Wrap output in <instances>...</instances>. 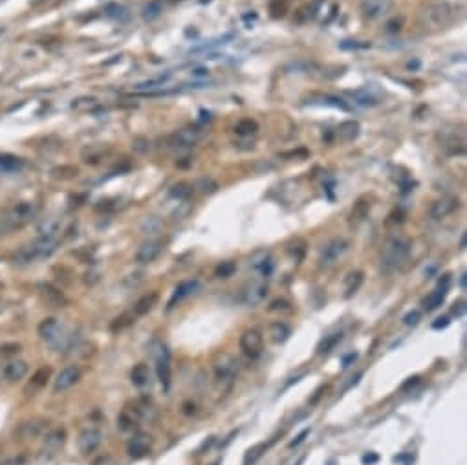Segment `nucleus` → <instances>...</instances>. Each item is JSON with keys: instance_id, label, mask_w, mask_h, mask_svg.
Wrapping results in <instances>:
<instances>
[{"instance_id": "473e14b6", "label": "nucleus", "mask_w": 467, "mask_h": 465, "mask_svg": "<svg viewBox=\"0 0 467 465\" xmlns=\"http://www.w3.org/2000/svg\"><path fill=\"white\" fill-rule=\"evenodd\" d=\"M270 335L275 343H286V341L289 339V335H291V330H289L288 324L279 321V322H273L270 326Z\"/></svg>"}, {"instance_id": "9d476101", "label": "nucleus", "mask_w": 467, "mask_h": 465, "mask_svg": "<svg viewBox=\"0 0 467 465\" xmlns=\"http://www.w3.org/2000/svg\"><path fill=\"white\" fill-rule=\"evenodd\" d=\"M37 293H39L40 301L50 308H63L66 304V297H64L63 289L55 288L50 282H40L37 286Z\"/></svg>"}, {"instance_id": "bf43d9fd", "label": "nucleus", "mask_w": 467, "mask_h": 465, "mask_svg": "<svg viewBox=\"0 0 467 465\" xmlns=\"http://www.w3.org/2000/svg\"><path fill=\"white\" fill-rule=\"evenodd\" d=\"M356 359V354H350V355H347L345 359H343V366H348L350 365V361H354Z\"/></svg>"}, {"instance_id": "4be33fe9", "label": "nucleus", "mask_w": 467, "mask_h": 465, "mask_svg": "<svg viewBox=\"0 0 467 465\" xmlns=\"http://www.w3.org/2000/svg\"><path fill=\"white\" fill-rule=\"evenodd\" d=\"M266 297H268V286L266 284H251L244 291V302L247 306H259Z\"/></svg>"}, {"instance_id": "5fc2aeb1", "label": "nucleus", "mask_w": 467, "mask_h": 465, "mask_svg": "<svg viewBox=\"0 0 467 465\" xmlns=\"http://www.w3.org/2000/svg\"><path fill=\"white\" fill-rule=\"evenodd\" d=\"M26 461V458L24 456H15V458H11V460H8V461H4V463H0V465H22Z\"/></svg>"}, {"instance_id": "3c124183", "label": "nucleus", "mask_w": 467, "mask_h": 465, "mask_svg": "<svg viewBox=\"0 0 467 465\" xmlns=\"http://www.w3.org/2000/svg\"><path fill=\"white\" fill-rule=\"evenodd\" d=\"M159 227V222H156V218H147L143 224V229L147 231L149 229V233H152V231H156Z\"/></svg>"}, {"instance_id": "c03bdc74", "label": "nucleus", "mask_w": 467, "mask_h": 465, "mask_svg": "<svg viewBox=\"0 0 467 465\" xmlns=\"http://www.w3.org/2000/svg\"><path fill=\"white\" fill-rule=\"evenodd\" d=\"M271 312H291V304L286 299H277L270 304Z\"/></svg>"}, {"instance_id": "ddd939ff", "label": "nucleus", "mask_w": 467, "mask_h": 465, "mask_svg": "<svg viewBox=\"0 0 467 465\" xmlns=\"http://www.w3.org/2000/svg\"><path fill=\"white\" fill-rule=\"evenodd\" d=\"M79 379H81V370H79L77 366L75 365L64 366V368L57 374V377L53 379V390H55V392H64V390L72 389Z\"/></svg>"}, {"instance_id": "a211bd4d", "label": "nucleus", "mask_w": 467, "mask_h": 465, "mask_svg": "<svg viewBox=\"0 0 467 465\" xmlns=\"http://www.w3.org/2000/svg\"><path fill=\"white\" fill-rule=\"evenodd\" d=\"M126 451L132 458H143L149 454L150 451V438L147 434H136L132 440L129 441Z\"/></svg>"}, {"instance_id": "412c9836", "label": "nucleus", "mask_w": 467, "mask_h": 465, "mask_svg": "<svg viewBox=\"0 0 467 465\" xmlns=\"http://www.w3.org/2000/svg\"><path fill=\"white\" fill-rule=\"evenodd\" d=\"M26 374H28V363L22 359L10 361V363L4 366V377L8 379V381H11V383L24 379Z\"/></svg>"}, {"instance_id": "09e8293b", "label": "nucleus", "mask_w": 467, "mask_h": 465, "mask_svg": "<svg viewBox=\"0 0 467 465\" xmlns=\"http://www.w3.org/2000/svg\"><path fill=\"white\" fill-rule=\"evenodd\" d=\"M341 48H345V50L370 48V43H357V40H345V43H341Z\"/></svg>"}, {"instance_id": "7ed1b4c3", "label": "nucleus", "mask_w": 467, "mask_h": 465, "mask_svg": "<svg viewBox=\"0 0 467 465\" xmlns=\"http://www.w3.org/2000/svg\"><path fill=\"white\" fill-rule=\"evenodd\" d=\"M37 330H39L40 339L46 341L48 345H52L57 352L66 350L68 346H70V343H72V335H68L64 326L61 324V321L55 319V317L44 319Z\"/></svg>"}, {"instance_id": "cd10ccee", "label": "nucleus", "mask_w": 467, "mask_h": 465, "mask_svg": "<svg viewBox=\"0 0 467 465\" xmlns=\"http://www.w3.org/2000/svg\"><path fill=\"white\" fill-rule=\"evenodd\" d=\"M130 381H132V385H134V387H138V389H143V387H147V385L150 383V370H149V366L143 365V363L136 365L134 368H132V372H130Z\"/></svg>"}, {"instance_id": "72a5a7b5", "label": "nucleus", "mask_w": 467, "mask_h": 465, "mask_svg": "<svg viewBox=\"0 0 467 465\" xmlns=\"http://www.w3.org/2000/svg\"><path fill=\"white\" fill-rule=\"evenodd\" d=\"M343 339V333L341 331H335V333H332V335H326L321 343H319L317 346V354L319 355H324V354H330V352L337 346V343Z\"/></svg>"}, {"instance_id": "393cba45", "label": "nucleus", "mask_w": 467, "mask_h": 465, "mask_svg": "<svg viewBox=\"0 0 467 465\" xmlns=\"http://www.w3.org/2000/svg\"><path fill=\"white\" fill-rule=\"evenodd\" d=\"M64 441H66V431H64V429H53V431H50L48 434H46V438H44L43 449L48 452H55L64 445Z\"/></svg>"}, {"instance_id": "7c9ffc66", "label": "nucleus", "mask_w": 467, "mask_h": 465, "mask_svg": "<svg viewBox=\"0 0 467 465\" xmlns=\"http://www.w3.org/2000/svg\"><path fill=\"white\" fill-rule=\"evenodd\" d=\"M156 302H158V293L156 291H152V293H149V295L141 297L140 301L134 304V315L141 317V315H145V313H149L150 310L156 306Z\"/></svg>"}, {"instance_id": "9b49d317", "label": "nucleus", "mask_w": 467, "mask_h": 465, "mask_svg": "<svg viewBox=\"0 0 467 465\" xmlns=\"http://www.w3.org/2000/svg\"><path fill=\"white\" fill-rule=\"evenodd\" d=\"M103 441V434L99 429H84V431L79 434L77 438V447H79V452L84 456L92 454L94 451H97L99 449V445H101Z\"/></svg>"}, {"instance_id": "1a4fd4ad", "label": "nucleus", "mask_w": 467, "mask_h": 465, "mask_svg": "<svg viewBox=\"0 0 467 465\" xmlns=\"http://www.w3.org/2000/svg\"><path fill=\"white\" fill-rule=\"evenodd\" d=\"M200 139H202V130L196 126H185L171 136L169 143L174 149H189V147H194Z\"/></svg>"}, {"instance_id": "8fccbe9b", "label": "nucleus", "mask_w": 467, "mask_h": 465, "mask_svg": "<svg viewBox=\"0 0 467 465\" xmlns=\"http://www.w3.org/2000/svg\"><path fill=\"white\" fill-rule=\"evenodd\" d=\"M134 150H138L140 154H145L149 150V141L145 138H136L134 139Z\"/></svg>"}, {"instance_id": "de8ad7c7", "label": "nucleus", "mask_w": 467, "mask_h": 465, "mask_svg": "<svg viewBox=\"0 0 467 465\" xmlns=\"http://www.w3.org/2000/svg\"><path fill=\"white\" fill-rule=\"evenodd\" d=\"M198 187L202 189V192H215L217 191V183L213 182L211 178H202L200 180V183H198Z\"/></svg>"}, {"instance_id": "0eeeda50", "label": "nucleus", "mask_w": 467, "mask_h": 465, "mask_svg": "<svg viewBox=\"0 0 467 465\" xmlns=\"http://www.w3.org/2000/svg\"><path fill=\"white\" fill-rule=\"evenodd\" d=\"M240 348L249 357H259L264 348V337L257 328H249L240 335Z\"/></svg>"}, {"instance_id": "c756f323", "label": "nucleus", "mask_w": 467, "mask_h": 465, "mask_svg": "<svg viewBox=\"0 0 467 465\" xmlns=\"http://www.w3.org/2000/svg\"><path fill=\"white\" fill-rule=\"evenodd\" d=\"M59 229H61V222L57 218H46L39 224L37 233H39V238H55Z\"/></svg>"}, {"instance_id": "ea45409f", "label": "nucleus", "mask_w": 467, "mask_h": 465, "mask_svg": "<svg viewBox=\"0 0 467 465\" xmlns=\"http://www.w3.org/2000/svg\"><path fill=\"white\" fill-rule=\"evenodd\" d=\"M105 13H106V17H110V19H125L126 17V10L119 4H108Z\"/></svg>"}, {"instance_id": "a878e982", "label": "nucleus", "mask_w": 467, "mask_h": 465, "mask_svg": "<svg viewBox=\"0 0 467 465\" xmlns=\"http://www.w3.org/2000/svg\"><path fill=\"white\" fill-rule=\"evenodd\" d=\"M24 167V161L19 156L13 154H0V173L2 174H15Z\"/></svg>"}, {"instance_id": "f704fd0d", "label": "nucleus", "mask_w": 467, "mask_h": 465, "mask_svg": "<svg viewBox=\"0 0 467 465\" xmlns=\"http://www.w3.org/2000/svg\"><path fill=\"white\" fill-rule=\"evenodd\" d=\"M163 8H165L163 0H150L149 4L143 8L141 15H143L145 20H154V19H158L159 15L163 13Z\"/></svg>"}, {"instance_id": "39448f33", "label": "nucleus", "mask_w": 467, "mask_h": 465, "mask_svg": "<svg viewBox=\"0 0 467 465\" xmlns=\"http://www.w3.org/2000/svg\"><path fill=\"white\" fill-rule=\"evenodd\" d=\"M55 247H57V240L55 238H39V240H35L33 244L20 247V251L17 253L15 260H17L19 264H29V262H33V260H37V259H46V257H50V255L55 251Z\"/></svg>"}, {"instance_id": "20e7f679", "label": "nucleus", "mask_w": 467, "mask_h": 465, "mask_svg": "<svg viewBox=\"0 0 467 465\" xmlns=\"http://www.w3.org/2000/svg\"><path fill=\"white\" fill-rule=\"evenodd\" d=\"M409 251L410 244L407 238L400 235L389 236L385 240V244H383V249H381V260H383V264L387 268H398L409 257Z\"/></svg>"}, {"instance_id": "f257e3e1", "label": "nucleus", "mask_w": 467, "mask_h": 465, "mask_svg": "<svg viewBox=\"0 0 467 465\" xmlns=\"http://www.w3.org/2000/svg\"><path fill=\"white\" fill-rule=\"evenodd\" d=\"M456 20V8L447 0H436L423 6L418 13V24L423 31L436 33L442 29H447Z\"/></svg>"}, {"instance_id": "6e6d98bb", "label": "nucleus", "mask_w": 467, "mask_h": 465, "mask_svg": "<svg viewBox=\"0 0 467 465\" xmlns=\"http://www.w3.org/2000/svg\"><path fill=\"white\" fill-rule=\"evenodd\" d=\"M463 312H465V304H463V302H458V304H454V308H453L454 315H463Z\"/></svg>"}, {"instance_id": "aec40b11", "label": "nucleus", "mask_w": 467, "mask_h": 465, "mask_svg": "<svg viewBox=\"0 0 467 465\" xmlns=\"http://www.w3.org/2000/svg\"><path fill=\"white\" fill-rule=\"evenodd\" d=\"M359 130H361V126H359V123L354 119H348V121H343V123H339L337 130H335V134H337V138L341 139L343 143H352L354 139H357V136H359Z\"/></svg>"}, {"instance_id": "f03ea898", "label": "nucleus", "mask_w": 467, "mask_h": 465, "mask_svg": "<svg viewBox=\"0 0 467 465\" xmlns=\"http://www.w3.org/2000/svg\"><path fill=\"white\" fill-rule=\"evenodd\" d=\"M213 370H215V385L222 392L233 389L236 374H238V363L231 354L220 352L213 361Z\"/></svg>"}, {"instance_id": "6ab92c4d", "label": "nucleus", "mask_w": 467, "mask_h": 465, "mask_svg": "<svg viewBox=\"0 0 467 465\" xmlns=\"http://www.w3.org/2000/svg\"><path fill=\"white\" fill-rule=\"evenodd\" d=\"M249 268L255 269V271H259V273H262V275H270L271 268H273L270 251H266V249L255 251L249 259Z\"/></svg>"}, {"instance_id": "58836bf2", "label": "nucleus", "mask_w": 467, "mask_h": 465, "mask_svg": "<svg viewBox=\"0 0 467 465\" xmlns=\"http://www.w3.org/2000/svg\"><path fill=\"white\" fill-rule=\"evenodd\" d=\"M96 106H97V101L94 99V97H79V99H75L72 103L73 110H79V112L92 110V108H96Z\"/></svg>"}, {"instance_id": "2eb2a0df", "label": "nucleus", "mask_w": 467, "mask_h": 465, "mask_svg": "<svg viewBox=\"0 0 467 465\" xmlns=\"http://www.w3.org/2000/svg\"><path fill=\"white\" fill-rule=\"evenodd\" d=\"M46 429H48V421H44V419H29V421L20 423L19 429L15 431V434L20 440H35V438L43 436Z\"/></svg>"}, {"instance_id": "13d9d810", "label": "nucleus", "mask_w": 467, "mask_h": 465, "mask_svg": "<svg viewBox=\"0 0 467 465\" xmlns=\"http://www.w3.org/2000/svg\"><path fill=\"white\" fill-rule=\"evenodd\" d=\"M376 461H377V454H366V456H363V463H365V465L366 463H368V465L376 463Z\"/></svg>"}, {"instance_id": "6e6552de", "label": "nucleus", "mask_w": 467, "mask_h": 465, "mask_svg": "<svg viewBox=\"0 0 467 465\" xmlns=\"http://www.w3.org/2000/svg\"><path fill=\"white\" fill-rule=\"evenodd\" d=\"M347 251H348L347 240L335 238V240H332L330 244L324 245V249L321 251V259H319V262H321L323 268H330V266L335 264V262H337V260L341 259Z\"/></svg>"}, {"instance_id": "864d4df0", "label": "nucleus", "mask_w": 467, "mask_h": 465, "mask_svg": "<svg viewBox=\"0 0 467 465\" xmlns=\"http://www.w3.org/2000/svg\"><path fill=\"white\" fill-rule=\"evenodd\" d=\"M191 75L194 79H205V77H209V70L207 68H194L193 72H191Z\"/></svg>"}, {"instance_id": "5701e85b", "label": "nucleus", "mask_w": 467, "mask_h": 465, "mask_svg": "<svg viewBox=\"0 0 467 465\" xmlns=\"http://www.w3.org/2000/svg\"><path fill=\"white\" fill-rule=\"evenodd\" d=\"M308 99H310L308 103H312V105L333 106V108H339V110H345V112L352 110L350 106H348L343 99H339V97H335V96H328V94H312Z\"/></svg>"}, {"instance_id": "4468645a", "label": "nucleus", "mask_w": 467, "mask_h": 465, "mask_svg": "<svg viewBox=\"0 0 467 465\" xmlns=\"http://www.w3.org/2000/svg\"><path fill=\"white\" fill-rule=\"evenodd\" d=\"M392 10V0H361V11L366 19H383Z\"/></svg>"}, {"instance_id": "c9c22d12", "label": "nucleus", "mask_w": 467, "mask_h": 465, "mask_svg": "<svg viewBox=\"0 0 467 465\" xmlns=\"http://www.w3.org/2000/svg\"><path fill=\"white\" fill-rule=\"evenodd\" d=\"M48 377H50V368L48 366H43V368H39L33 374L29 387H31V389H43L44 385H46V381H48Z\"/></svg>"}, {"instance_id": "2f4dec72", "label": "nucleus", "mask_w": 467, "mask_h": 465, "mask_svg": "<svg viewBox=\"0 0 467 465\" xmlns=\"http://www.w3.org/2000/svg\"><path fill=\"white\" fill-rule=\"evenodd\" d=\"M347 96L352 97V99H354V103H357V105H361V106H374V105H377V103H379V101H377V97L372 96L370 92L365 90V88H361V90H348Z\"/></svg>"}, {"instance_id": "603ef678", "label": "nucleus", "mask_w": 467, "mask_h": 465, "mask_svg": "<svg viewBox=\"0 0 467 465\" xmlns=\"http://www.w3.org/2000/svg\"><path fill=\"white\" fill-rule=\"evenodd\" d=\"M310 434V429H306V431H303L301 434L297 436V440H293V441H289V449H293V447H297V445H301L304 440H306V436Z\"/></svg>"}, {"instance_id": "a19ab883", "label": "nucleus", "mask_w": 467, "mask_h": 465, "mask_svg": "<svg viewBox=\"0 0 467 465\" xmlns=\"http://www.w3.org/2000/svg\"><path fill=\"white\" fill-rule=\"evenodd\" d=\"M236 271V264L235 262H222L220 266L217 268V277L218 278H227V277H231L233 273Z\"/></svg>"}, {"instance_id": "bb28decb", "label": "nucleus", "mask_w": 467, "mask_h": 465, "mask_svg": "<svg viewBox=\"0 0 467 465\" xmlns=\"http://www.w3.org/2000/svg\"><path fill=\"white\" fill-rule=\"evenodd\" d=\"M171 79V73H163V75L152 77V79H147L143 82H138L134 87V94H147V92H152L154 88H163V84Z\"/></svg>"}, {"instance_id": "b1692460", "label": "nucleus", "mask_w": 467, "mask_h": 465, "mask_svg": "<svg viewBox=\"0 0 467 465\" xmlns=\"http://www.w3.org/2000/svg\"><path fill=\"white\" fill-rule=\"evenodd\" d=\"M198 288H200V282H198V280H183V282H180L178 286H176V289H174L171 301H169V310L176 304V302L182 301V299L193 295Z\"/></svg>"}, {"instance_id": "f3484780", "label": "nucleus", "mask_w": 467, "mask_h": 465, "mask_svg": "<svg viewBox=\"0 0 467 465\" xmlns=\"http://www.w3.org/2000/svg\"><path fill=\"white\" fill-rule=\"evenodd\" d=\"M456 207H458L456 198H451V196L440 198V200L434 201L433 207H431V216H433L434 220H442V218H445L447 215H451Z\"/></svg>"}, {"instance_id": "4d7b16f0", "label": "nucleus", "mask_w": 467, "mask_h": 465, "mask_svg": "<svg viewBox=\"0 0 467 465\" xmlns=\"http://www.w3.org/2000/svg\"><path fill=\"white\" fill-rule=\"evenodd\" d=\"M445 326H449V319H445V317H443V319H438V322H434L433 324L434 330H440V328H445Z\"/></svg>"}, {"instance_id": "4c0bfd02", "label": "nucleus", "mask_w": 467, "mask_h": 465, "mask_svg": "<svg viewBox=\"0 0 467 465\" xmlns=\"http://www.w3.org/2000/svg\"><path fill=\"white\" fill-rule=\"evenodd\" d=\"M235 132L238 136H251L257 132V123L253 119H240L236 123Z\"/></svg>"}, {"instance_id": "e433bc0d", "label": "nucleus", "mask_w": 467, "mask_h": 465, "mask_svg": "<svg viewBox=\"0 0 467 465\" xmlns=\"http://www.w3.org/2000/svg\"><path fill=\"white\" fill-rule=\"evenodd\" d=\"M363 282V273L361 271H354L347 277V297H350L352 293H356Z\"/></svg>"}, {"instance_id": "49530a36", "label": "nucleus", "mask_w": 467, "mask_h": 465, "mask_svg": "<svg viewBox=\"0 0 467 465\" xmlns=\"http://www.w3.org/2000/svg\"><path fill=\"white\" fill-rule=\"evenodd\" d=\"M264 447H266V445H259V447H255V449H251V451L246 454V460H244V465L255 463L257 458H260V454H262L260 451H264Z\"/></svg>"}, {"instance_id": "f8f14e48", "label": "nucleus", "mask_w": 467, "mask_h": 465, "mask_svg": "<svg viewBox=\"0 0 467 465\" xmlns=\"http://www.w3.org/2000/svg\"><path fill=\"white\" fill-rule=\"evenodd\" d=\"M156 370H158V377L163 385L165 390H169L171 385V352L165 345L158 346L156 352Z\"/></svg>"}, {"instance_id": "a18cd8bd", "label": "nucleus", "mask_w": 467, "mask_h": 465, "mask_svg": "<svg viewBox=\"0 0 467 465\" xmlns=\"http://www.w3.org/2000/svg\"><path fill=\"white\" fill-rule=\"evenodd\" d=\"M419 321H421V313H419L418 310H412V312H409L403 317V322L407 326H416Z\"/></svg>"}, {"instance_id": "37998d69", "label": "nucleus", "mask_w": 467, "mask_h": 465, "mask_svg": "<svg viewBox=\"0 0 467 465\" xmlns=\"http://www.w3.org/2000/svg\"><path fill=\"white\" fill-rule=\"evenodd\" d=\"M189 192H191V189H189L187 183H176V185H173V189H171V196L182 200V198L189 196Z\"/></svg>"}, {"instance_id": "c85d7f7f", "label": "nucleus", "mask_w": 467, "mask_h": 465, "mask_svg": "<svg viewBox=\"0 0 467 465\" xmlns=\"http://www.w3.org/2000/svg\"><path fill=\"white\" fill-rule=\"evenodd\" d=\"M445 297H447V286H442L440 284V288H436L434 291L429 293V297L425 299V310L427 312H434L436 308H440L443 304V301H445Z\"/></svg>"}, {"instance_id": "423d86ee", "label": "nucleus", "mask_w": 467, "mask_h": 465, "mask_svg": "<svg viewBox=\"0 0 467 465\" xmlns=\"http://www.w3.org/2000/svg\"><path fill=\"white\" fill-rule=\"evenodd\" d=\"M35 215V205L29 201H20L17 205L8 211L2 218V229H13V227H20L28 220H31Z\"/></svg>"}, {"instance_id": "dca6fc26", "label": "nucleus", "mask_w": 467, "mask_h": 465, "mask_svg": "<svg viewBox=\"0 0 467 465\" xmlns=\"http://www.w3.org/2000/svg\"><path fill=\"white\" fill-rule=\"evenodd\" d=\"M163 251V244L159 240H149L145 244L140 245V249L136 251V262L140 264H150L158 259L159 255Z\"/></svg>"}, {"instance_id": "052dcab7", "label": "nucleus", "mask_w": 467, "mask_h": 465, "mask_svg": "<svg viewBox=\"0 0 467 465\" xmlns=\"http://www.w3.org/2000/svg\"><path fill=\"white\" fill-rule=\"evenodd\" d=\"M419 381V377H410V381H407V383L403 385V389H409L410 385H416Z\"/></svg>"}, {"instance_id": "79ce46f5", "label": "nucleus", "mask_w": 467, "mask_h": 465, "mask_svg": "<svg viewBox=\"0 0 467 465\" xmlns=\"http://www.w3.org/2000/svg\"><path fill=\"white\" fill-rule=\"evenodd\" d=\"M368 209H370L368 203H365V201H357L356 207H354V211H352V220H354V218H356L357 222L363 220V218L368 215Z\"/></svg>"}, {"instance_id": "680f3d73", "label": "nucleus", "mask_w": 467, "mask_h": 465, "mask_svg": "<svg viewBox=\"0 0 467 465\" xmlns=\"http://www.w3.org/2000/svg\"><path fill=\"white\" fill-rule=\"evenodd\" d=\"M213 465H220V463H218V461H217V463H213Z\"/></svg>"}]
</instances>
